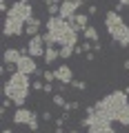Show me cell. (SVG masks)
<instances>
[{
	"mask_svg": "<svg viewBox=\"0 0 129 133\" xmlns=\"http://www.w3.org/2000/svg\"><path fill=\"white\" fill-rule=\"evenodd\" d=\"M94 113L102 115L107 120H116V122L129 127V104H127V93L125 91H114V93L105 95L100 102L94 104Z\"/></svg>",
	"mask_w": 129,
	"mask_h": 133,
	"instance_id": "6da1fadb",
	"label": "cell"
},
{
	"mask_svg": "<svg viewBox=\"0 0 129 133\" xmlns=\"http://www.w3.org/2000/svg\"><path fill=\"white\" fill-rule=\"evenodd\" d=\"M45 44H60V47H76L78 31L60 16H49L47 33H42Z\"/></svg>",
	"mask_w": 129,
	"mask_h": 133,
	"instance_id": "7a4b0ae2",
	"label": "cell"
},
{
	"mask_svg": "<svg viewBox=\"0 0 129 133\" xmlns=\"http://www.w3.org/2000/svg\"><path fill=\"white\" fill-rule=\"evenodd\" d=\"M34 9L29 5V0H20L7 11V20H5V36H20L27 27V22L34 18Z\"/></svg>",
	"mask_w": 129,
	"mask_h": 133,
	"instance_id": "3957f363",
	"label": "cell"
},
{
	"mask_svg": "<svg viewBox=\"0 0 129 133\" xmlns=\"http://www.w3.org/2000/svg\"><path fill=\"white\" fill-rule=\"evenodd\" d=\"M29 89H31L29 76L27 73H20V71H14L11 78L7 80V84H5V95L16 107H22L24 100H27V95H29Z\"/></svg>",
	"mask_w": 129,
	"mask_h": 133,
	"instance_id": "277c9868",
	"label": "cell"
},
{
	"mask_svg": "<svg viewBox=\"0 0 129 133\" xmlns=\"http://www.w3.org/2000/svg\"><path fill=\"white\" fill-rule=\"evenodd\" d=\"M105 27L109 31L111 40L120 44V47H129V27L122 22V18L118 16V11H109L105 16Z\"/></svg>",
	"mask_w": 129,
	"mask_h": 133,
	"instance_id": "5b68a950",
	"label": "cell"
},
{
	"mask_svg": "<svg viewBox=\"0 0 129 133\" xmlns=\"http://www.w3.org/2000/svg\"><path fill=\"white\" fill-rule=\"evenodd\" d=\"M82 124L87 127L89 133H111L114 131V129H111V120L102 118V115H98V113H87V118L82 120Z\"/></svg>",
	"mask_w": 129,
	"mask_h": 133,
	"instance_id": "8992f818",
	"label": "cell"
},
{
	"mask_svg": "<svg viewBox=\"0 0 129 133\" xmlns=\"http://www.w3.org/2000/svg\"><path fill=\"white\" fill-rule=\"evenodd\" d=\"M29 56H31V58H38V56H42V51H47V44H45V38H42V36H40V33H38V36H34V38H31V40H29Z\"/></svg>",
	"mask_w": 129,
	"mask_h": 133,
	"instance_id": "52a82bcc",
	"label": "cell"
},
{
	"mask_svg": "<svg viewBox=\"0 0 129 133\" xmlns=\"http://www.w3.org/2000/svg\"><path fill=\"white\" fill-rule=\"evenodd\" d=\"M16 71L31 76V73H36L38 69H36V62H34V58H31V56H22V58L18 60V64H16Z\"/></svg>",
	"mask_w": 129,
	"mask_h": 133,
	"instance_id": "ba28073f",
	"label": "cell"
},
{
	"mask_svg": "<svg viewBox=\"0 0 129 133\" xmlns=\"http://www.w3.org/2000/svg\"><path fill=\"white\" fill-rule=\"evenodd\" d=\"M34 118H36L34 111L24 109V107H18V111H16V115H14V122H16V124H29Z\"/></svg>",
	"mask_w": 129,
	"mask_h": 133,
	"instance_id": "9c48e42d",
	"label": "cell"
},
{
	"mask_svg": "<svg viewBox=\"0 0 129 133\" xmlns=\"http://www.w3.org/2000/svg\"><path fill=\"white\" fill-rule=\"evenodd\" d=\"M53 73H56V80L58 82H62V84H71V78L73 76H71V69H69V66H58Z\"/></svg>",
	"mask_w": 129,
	"mask_h": 133,
	"instance_id": "30bf717a",
	"label": "cell"
},
{
	"mask_svg": "<svg viewBox=\"0 0 129 133\" xmlns=\"http://www.w3.org/2000/svg\"><path fill=\"white\" fill-rule=\"evenodd\" d=\"M67 22L71 24L76 31H85V29L89 27V24H87V14H76L71 20H67Z\"/></svg>",
	"mask_w": 129,
	"mask_h": 133,
	"instance_id": "8fae6325",
	"label": "cell"
},
{
	"mask_svg": "<svg viewBox=\"0 0 129 133\" xmlns=\"http://www.w3.org/2000/svg\"><path fill=\"white\" fill-rule=\"evenodd\" d=\"M60 58V49H56V44H47V51H45V62L51 64L53 60Z\"/></svg>",
	"mask_w": 129,
	"mask_h": 133,
	"instance_id": "7c38bea8",
	"label": "cell"
},
{
	"mask_svg": "<svg viewBox=\"0 0 129 133\" xmlns=\"http://www.w3.org/2000/svg\"><path fill=\"white\" fill-rule=\"evenodd\" d=\"M20 58H22V53H20L18 49H7L5 51V62L7 64H18Z\"/></svg>",
	"mask_w": 129,
	"mask_h": 133,
	"instance_id": "4fadbf2b",
	"label": "cell"
},
{
	"mask_svg": "<svg viewBox=\"0 0 129 133\" xmlns=\"http://www.w3.org/2000/svg\"><path fill=\"white\" fill-rule=\"evenodd\" d=\"M38 31H40V20L31 18V20H29V22H27V27H24V33L34 38V36H38Z\"/></svg>",
	"mask_w": 129,
	"mask_h": 133,
	"instance_id": "5bb4252c",
	"label": "cell"
},
{
	"mask_svg": "<svg viewBox=\"0 0 129 133\" xmlns=\"http://www.w3.org/2000/svg\"><path fill=\"white\" fill-rule=\"evenodd\" d=\"M82 33H85V38L89 42H98V31H96V27H87Z\"/></svg>",
	"mask_w": 129,
	"mask_h": 133,
	"instance_id": "9a60e30c",
	"label": "cell"
},
{
	"mask_svg": "<svg viewBox=\"0 0 129 133\" xmlns=\"http://www.w3.org/2000/svg\"><path fill=\"white\" fill-rule=\"evenodd\" d=\"M53 104H56V107H62V109H67L69 102L62 98V93H56V95H53Z\"/></svg>",
	"mask_w": 129,
	"mask_h": 133,
	"instance_id": "2e32d148",
	"label": "cell"
},
{
	"mask_svg": "<svg viewBox=\"0 0 129 133\" xmlns=\"http://www.w3.org/2000/svg\"><path fill=\"white\" fill-rule=\"evenodd\" d=\"M73 51H76V47H62V49H60V58H62V60H67Z\"/></svg>",
	"mask_w": 129,
	"mask_h": 133,
	"instance_id": "e0dca14e",
	"label": "cell"
},
{
	"mask_svg": "<svg viewBox=\"0 0 129 133\" xmlns=\"http://www.w3.org/2000/svg\"><path fill=\"white\" fill-rule=\"evenodd\" d=\"M42 76H45V82H53V80H56V73H53V71H45Z\"/></svg>",
	"mask_w": 129,
	"mask_h": 133,
	"instance_id": "ac0fdd59",
	"label": "cell"
},
{
	"mask_svg": "<svg viewBox=\"0 0 129 133\" xmlns=\"http://www.w3.org/2000/svg\"><path fill=\"white\" fill-rule=\"evenodd\" d=\"M71 84L76 87L78 91H85V89H87V82H82V80H78V82H71Z\"/></svg>",
	"mask_w": 129,
	"mask_h": 133,
	"instance_id": "d6986e66",
	"label": "cell"
},
{
	"mask_svg": "<svg viewBox=\"0 0 129 133\" xmlns=\"http://www.w3.org/2000/svg\"><path fill=\"white\" fill-rule=\"evenodd\" d=\"M27 127L31 129V131H38V118H34V120H31V122L27 124Z\"/></svg>",
	"mask_w": 129,
	"mask_h": 133,
	"instance_id": "ffe728a7",
	"label": "cell"
},
{
	"mask_svg": "<svg viewBox=\"0 0 129 133\" xmlns=\"http://www.w3.org/2000/svg\"><path fill=\"white\" fill-rule=\"evenodd\" d=\"M31 87H34V89H38V91H40V89H45V84H42V82H34Z\"/></svg>",
	"mask_w": 129,
	"mask_h": 133,
	"instance_id": "44dd1931",
	"label": "cell"
},
{
	"mask_svg": "<svg viewBox=\"0 0 129 133\" xmlns=\"http://www.w3.org/2000/svg\"><path fill=\"white\" fill-rule=\"evenodd\" d=\"M42 91H47V93H51V91H53V87H51V84H49V82H47V84H45V89H42Z\"/></svg>",
	"mask_w": 129,
	"mask_h": 133,
	"instance_id": "7402d4cb",
	"label": "cell"
},
{
	"mask_svg": "<svg viewBox=\"0 0 129 133\" xmlns=\"http://www.w3.org/2000/svg\"><path fill=\"white\" fill-rule=\"evenodd\" d=\"M120 5H122V7H129V0H120Z\"/></svg>",
	"mask_w": 129,
	"mask_h": 133,
	"instance_id": "603a6c76",
	"label": "cell"
},
{
	"mask_svg": "<svg viewBox=\"0 0 129 133\" xmlns=\"http://www.w3.org/2000/svg\"><path fill=\"white\" fill-rule=\"evenodd\" d=\"M0 7H2V11H7V5H5V0H2V2H0Z\"/></svg>",
	"mask_w": 129,
	"mask_h": 133,
	"instance_id": "cb8c5ba5",
	"label": "cell"
},
{
	"mask_svg": "<svg viewBox=\"0 0 129 133\" xmlns=\"http://www.w3.org/2000/svg\"><path fill=\"white\" fill-rule=\"evenodd\" d=\"M125 69H127V71H129V60H125Z\"/></svg>",
	"mask_w": 129,
	"mask_h": 133,
	"instance_id": "d4e9b609",
	"label": "cell"
},
{
	"mask_svg": "<svg viewBox=\"0 0 129 133\" xmlns=\"http://www.w3.org/2000/svg\"><path fill=\"white\" fill-rule=\"evenodd\" d=\"M2 133H14V131H9V129H7V131H2Z\"/></svg>",
	"mask_w": 129,
	"mask_h": 133,
	"instance_id": "484cf974",
	"label": "cell"
},
{
	"mask_svg": "<svg viewBox=\"0 0 129 133\" xmlns=\"http://www.w3.org/2000/svg\"><path fill=\"white\" fill-rule=\"evenodd\" d=\"M71 133H78V131H71Z\"/></svg>",
	"mask_w": 129,
	"mask_h": 133,
	"instance_id": "4316f807",
	"label": "cell"
},
{
	"mask_svg": "<svg viewBox=\"0 0 129 133\" xmlns=\"http://www.w3.org/2000/svg\"><path fill=\"white\" fill-rule=\"evenodd\" d=\"M111 133H114V131H111Z\"/></svg>",
	"mask_w": 129,
	"mask_h": 133,
	"instance_id": "83f0119b",
	"label": "cell"
}]
</instances>
